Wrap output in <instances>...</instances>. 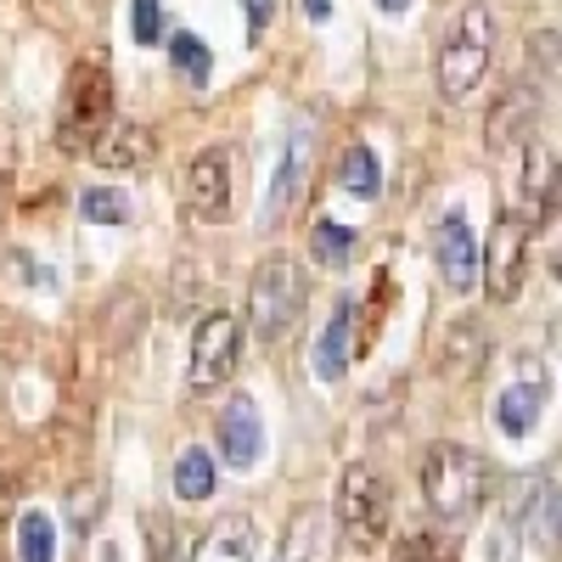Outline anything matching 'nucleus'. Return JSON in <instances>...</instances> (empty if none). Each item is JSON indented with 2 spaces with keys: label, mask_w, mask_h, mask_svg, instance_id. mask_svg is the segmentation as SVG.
Wrapping results in <instances>:
<instances>
[{
  "label": "nucleus",
  "mask_w": 562,
  "mask_h": 562,
  "mask_svg": "<svg viewBox=\"0 0 562 562\" xmlns=\"http://www.w3.org/2000/svg\"><path fill=\"white\" fill-rule=\"evenodd\" d=\"M490 484H495L490 461L467 445H434L422 456V495H428V506L450 524L479 518L484 501H490Z\"/></svg>",
  "instance_id": "1"
},
{
  "label": "nucleus",
  "mask_w": 562,
  "mask_h": 562,
  "mask_svg": "<svg viewBox=\"0 0 562 562\" xmlns=\"http://www.w3.org/2000/svg\"><path fill=\"white\" fill-rule=\"evenodd\" d=\"M490 57H495V12L484 0H467L461 18L439 40V97L445 102L473 97L479 79L490 74Z\"/></svg>",
  "instance_id": "2"
},
{
  "label": "nucleus",
  "mask_w": 562,
  "mask_h": 562,
  "mask_svg": "<svg viewBox=\"0 0 562 562\" xmlns=\"http://www.w3.org/2000/svg\"><path fill=\"white\" fill-rule=\"evenodd\" d=\"M304 299H310L304 265L288 259V254H270V259H259V270L248 281V326L265 344L288 338L299 326V315H304Z\"/></svg>",
  "instance_id": "3"
},
{
  "label": "nucleus",
  "mask_w": 562,
  "mask_h": 562,
  "mask_svg": "<svg viewBox=\"0 0 562 562\" xmlns=\"http://www.w3.org/2000/svg\"><path fill=\"white\" fill-rule=\"evenodd\" d=\"M113 119V79L108 63H74L68 85H63V108H57V147L68 158H85L97 147V135Z\"/></svg>",
  "instance_id": "4"
},
{
  "label": "nucleus",
  "mask_w": 562,
  "mask_h": 562,
  "mask_svg": "<svg viewBox=\"0 0 562 562\" xmlns=\"http://www.w3.org/2000/svg\"><path fill=\"white\" fill-rule=\"evenodd\" d=\"M338 529L349 546L371 551V546H383L389 535V518H394V495H389V479L378 473L371 461H355L344 467V479H338Z\"/></svg>",
  "instance_id": "5"
},
{
  "label": "nucleus",
  "mask_w": 562,
  "mask_h": 562,
  "mask_svg": "<svg viewBox=\"0 0 562 562\" xmlns=\"http://www.w3.org/2000/svg\"><path fill=\"white\" fill-rule=\"evenodd\" d=\"M237 355H243V321L231 310L203 315L198 338H192V366H186V389H192V394L220 389L231 371H237Z\"/></svg>",
  "instance_id": "6"
},
{
  "label": "nucleus",
  "mask_w": 562,
  "mask_h": 562,
  "mask_svg": "<svg viewBox=\"0 0 562 562\" xmlns=\"http://www.w3.org/2000/svg\"><path fill=\"white\" fill-rule=\"evenodd\" d=\"M310 169H315V124L299 119V124L288 130V147H281V164H276L270 186H265V209H259V225H265V231H276L281 220L299 209L304 186H310Z\"/></svg>",
  "instance_id": "7"
},
{
  "label": "nucleus",
  "mask_w": 562,
  "mask_h": 562,
  "mask_svg": "<svg viewBox=\"0 0 562 562\" xmlns=\"http://www.w3.org/2000/svg\"><path fill=\"white\" fill-rule=\"evenodd\" d=\"M524 254H529V220L518 209H506L501 225H495V243H490V270H484L490 299H501V304L518 299V288H524Z\"/></svg>",
  "instance_id": "8"
},
{
  "label": "nucleus",
  "mask_w": 562,
  "mask_h": 562,
  "mask_svg": "<svg viewBox=\"0 0 562 562\" xmlns=\"http://www.w3.org/2000/svg\"><path fill=\"white\" fill-rule=\"evenodd\" d=\"M186 209L192 220H220L231 209V158L225 147H203L186 169Z\"/></svg>",
  "instance_id": "9"
},
{
  "label": "nucleus",
  "mask_w": 562,
  "mask_h": 562,
  "mask_svg": "<svg viewBox=\"0 0 562 562\" xmlns=\"http://www.w3.org/2000/svg\"><path fill=\"white\" fill-rule=\"evenodd\" d=\"M434 254H439V270H445V281H450L456 293L479 288V243H473V225H467L461 209H450V214L439 220Z\"/></svg>",
  "instance_id": "10"
},
{
  "label": "nucleus",
  "mask_w": 562,
  "mask_h": 562,
  "mask_svg": "<svg viewBox=\"0 0 562 562\" xmlns=\"http://www.w3.org/2000/svg\"><path fill=\"white\" fill-rule=\"evenodd\" d=\"M220 450H225V467H237V473H248V467L259 461L265 422H259V405L248 394L225 400V411H220Z\"/></svg>",
  "instance_id": "11"
},
{
  "label": "nucleus",
  "mask_w": 562,
  "mask_h": 562,
  "mask_svg": "<svg viewBox=\"0 0 562 562\" xmlns=\"http://www.w3.org/2000/svg\"><path fill=\"white\" fill-rule=\"evenodd\" d=\"M85 158H97L102 169H147L158 158V135L135 119H108V130L97 135V147Z\"/></svg>",
  "instance_id": "12"
},
{
  "label": "nucleus",
  "mask_w": 562,
  "mask_h": 562,
  "mask_svg": "<svg viewBox=\"0 0 562 562\" xmlns=\"http://www.w3.org/2000/svg\"><path fill=\"white\" fill-rule=\"evenodd\" d=\"M349 349H355V299H338L333 315H326V326H321L315 349H310L315 378H321V383H344V371H349V360H355Z\"/></svg>",
  "instance_id": "13"
},
{
  "label": "nucleus",
  "mask_w": 562,
  "mask_h": 562,
  "mask_svg": "<svg viewBox=\"0 0 562 562\" xmlns=\"http://www.w3.org/2000/svg\"><path fill=\"white\" fill-rule=\"evenodd\" d=\"M259 551V524L248 512H225L220 524H209V535L198 540L192 562H254Z\"/></svg>",
  "instance_id": "14"
},
{
  "label": "nucleus",
  "mask_w": 562,
  "mask_h": 562,
  "mask_svg": "<svg viewBox=\"0 0 562 562\" xmlns=\"http://www.w3.org/2000/svg\"><path fill=\"white\" fill-rule=\"evenodd\" d=\"M524 198H518V214L524 220H535L540 209H551V198H557V153H551V140H529L524 147Z\"/></svg>",
  "instance_id": "15"
},
{
  "label": "nucleus",
  "mask_w": 562,
  "mask_h": 562,
  "mask_svg": "<svg viewBox=\"0 0 562 562\" xmlns=\"http://www.w3.org/2000/svg\"><path fill=\"white\" fill-rule=\"evenodd\" d=\"M540 411H546V383H512L495 400V428L506 439H529L540 428Z\"/></svg>",
  "instance_id": "16"
},
{
  "label": "nucleus",
  "mask_w": 562,
  "mask_h": 562,
  "mask_svg": "<svg viewBox=\"0 0 562 562\" xmlns=\"http://www.w3.org/2000/svg\"><path fill=\"white\" fill-rule=\"evenodd\" d=\"M338 186H344L349 198L371 203V198L383 192V169H378V153H371V147H360V140H355V147L338 158Z\"/></svg>",
  "instance_id": "17"
},
{
  "label": "nucleus",
  "mask_w": 562,
  "mask_h": 562,
  "mask_svg": "<svg viewBox=\"0 0 562 562\" xmlns=\"http://www.w3.org/2000/svg\"><path fill=\"white\" fill-rule=\"evenodd\" d=\"M18 557L23 562H57V524L40 506H29L18 518Z\"/></svg>",
  "instance_id": "18"
},
{
  "label": "nucleus",
  "mask_w": 562,
  "mask_h": 562,
  "mask_svg": "<svg viewBox=\"0 0 562 562\" xmlns=\"http://www.w3.org/2000/svg\"><path fill=\"white\" fill-rule=\"evenodd\" d=\"M175 495L180 501H209L214 495V456L209 450H180V461H175Z\"/></svg>",
  "instance_id": "19"
},
{
  "label": "nucleus",
  "mask_w": 562,
  "mask_h": 562,
  "mask_svg": "<svg viewBox=\"0 0 562 562\" xmlns=\"http://www.w3.org/2000/svg\"><path fill=\"white\" fill-rule=\"evenodd\" d=\"M79 214H85L90 225H130L135 198H130V192H119V186H90V192L79 198Z\"/></svg>",
  "instance_id": "20"
},
{
  "label": "nucleus",
  "mask_w": 562,
  "mask_h": 562,
  "mask_svg": "<svg viewBox=\"0 0 562 562\" xmlns=\"http://www.w3.org/2000/svg\"><path fill=\"white\" fill-rule=\"evenodd\" d=\"M310 248H315V259L321 265H349V254H355V231L349 225H338V220H315L310 225Z\"/></svg>",
  "instance_id": "21"
},
{
  "label": "nucleus",
  "mask_w": 562,
  "mask_h": 562,
  "mask_svg": "<svg viewBox=\"0 0 562 562\" xmlns=\"http://www.w3.org/2000/svg\"><path fill=\"white\" fill-rule=\"evenodd\" d=\"M394 562H456V540H445L439 529H411L394 546Z\"/></svg>",
  "instance_id": "22"
},
{
  "label": "nucleus",
  "mask_w": 562,
  "mask_h": 562,
  "mask_svg": "<svg viewBox=\"0 0 562 562\" xmlns=\"http://www.w3.org/2000/svg\"><path fill=\"white\" fill-rule=\"evenodd\" d=\"M169 57H175V74H186V85H209V68H214V63H209V45H203L198 34L180 29V34L169 40Z\"/></svg>",
  "instance_id": "23"
},
{
  "label": "nucleus",
  "mask_w": 562,
  "mask_h": 562,
  "mask_svg": "<svg viewBox=\"0 0 562 562\" xmlns=\"http://www.w3.org/2000/svg\"><path fill=\"white\" fill-rule=\"evenodd\" d=\"M293 557H299V562H333V546H326V518H321V512H299V524H293Z\"/></svg>",
  "instance_id": "24"
},
{
  "label": "nucleus",
  "mask_w": 562,
  "mask_h": 562,
  "mask_svg": "<svg viewBox=\"0 0 562 562\" xmlns=\"http://www.w3.org/2000/svg\"><path fill=\"white\" fill-rule=\"evenodd\" d=\"M130 34H135V45L164 40V7L158 0H130Z\"/></svg>",
  "instance_id": "25"
},
{
  "label": "nucleus",
  "mask_w": 562,
  "mask_h": 562,
  "mask_svg": "<svg viewBox=\"0 0 562 562\" xmlns=\"http://www.w3.org/2000/svg\"><path fill=\"white\" fill-rule=\"evenodd\" d=\"M490 562H518V524H501L495 529V540H490Z\"/></svg>",
  "instance_id": "26"
},
{
  "label": "nucleus",
  "mask_w": 562,
  "mask_h": 562,
  "mask_svg": "<svg viewBox=\"0 0 562 562\" xmlns=\"http://www.w3.org/2000/svg\"><path fill=\"white\" fill-rule=\"evenodd\" d=\"M243 12H248V34L259 40L270 29V18H276V0H243Z\"/></svg>",
  "instance_id": "27"
},
{
  "label": "nucleus",
  "mask_w": 562,
  "mask_h": 562,
  "mask_svg": "<svg viewBox=\"0 0 562 562\" xmlns=\"http://www.w3.org/2000/svg\"><path fill=\"white\" fill-rule=\"evenodd\" d=\"M147 529H153V562H169V540H175L169 535V518H153Z\"/></svg>",
  "instance_id": "28"
},
{
  "label": "nucleus",
  "mask_w": 562,
  "mask_h": 562,
  "mask_svg": "<svg viewBox=\"0 0 562 562\" xmlns=\"http://www.w3.org/2000/svg\"><path fill=\"white\" fill-rule=\"evenodd\" d=\"M304 18L310 23H326V18H333V0H304Z\"/></svg>",
  "instance_id": "29"
},
{
  "label": "nucleus",
  "mask_w": 562,
  "mask_h": 562,
  "mask_svg": "<svg viewBox=\"0 0 562 562\" xmlns=\"http://www.w3.org/2000/svg\"><path fill=\"white\" fill-rule=\"evenodd\" d=\"M74 518H79V524H90V518H97V495H90V501L79 495V501H74Z\"/></svg>",
  "instance_id": "30"
},
{
  "label": "nucleus",
  "mask_w": 562,
  "mask_h": 562,
  "mask_svg": "<svg viewBox=\"0 0 562 562\" xmlns=\"http://www.w3.org/2000/svg\"><path fill=\"white\" fill-rule=\"evenodd\" d=\"M378 7H383L389 18H400V12H411V7H416V0H378Z\"/></svg>",
  "instance_id": "31"
},
{
  "label": "nucleus",
  "mask_w": 562,
  "mask_h": 562,
  "mask_svg": "<svg viewBox=\"0 0 562 562\" xmlns=\"http://www.w3.org/2000/svg\"><path fill=\"white\" fill-rule=\"evenodd\" d=\"M108 562H119V551H108Z\"/></svg>",
  "instance_id": "32"
}]
</instances>
